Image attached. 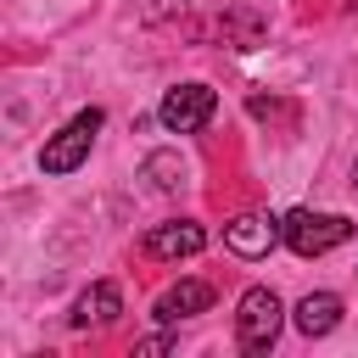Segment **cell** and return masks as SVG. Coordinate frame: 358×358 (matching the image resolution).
I'll use <instances>...</instances> for the list:
<instances>
[{"label": "cell", "mask_w": 358, "mask_h": 358, "mask_svg": "<svg viewBox=\"0 0 358 358\" xmlns=\"http://www.w3.org/2000/svg\"><path fill=\"white\" fill-rule=\"evenodd\" d=\"M123 313V291L112 285V280H95L90 291H78V302H73V330H101V324H112Z\"/></svg>", "instance_id": "cell-8"}, {"label": "cell", "mask_w": 358, "mask_h": 358, "mask_svg": "<svg viewBox=\"0 0 358 358\" xmlns=\"http://www.w3.org/2000/svg\"><path fill=\"white\" fill-rule=\"evenodd\" d=\"M280 330H285L280 296H274L268 285H252V291L235 302V347L257 358V352H268V347L280 341Z\"/></svg>", "instance_id": "cell-1"}, {"label": "cell", "mask_w": 358, "mask_h": 358, "mask_svg": "<svg viewBox=\"0 0 358 358\" xmlns=\"http://www.w3.org/2000/svg\"><path fill=\"white\" fill-rule=\"evenodd\" d=\"M101 123H106V112H101V106H84L78 117H67V123L39 145V168H45V173H73V168L90 157V145H95Z\"/></svg>", "instance_id": "cell-3"}, {"label": "cell", "mask_w": 358, "mask_h": 358, "mask_svg": "<svg viewBox=\"0 0 358 358\" xmlns=\"http://www.w3.org/2000/svg\"><path fill=\"white\" fill-rule=\"evenodd\" d=\"M145 257H196L201 246H207V229L196 224V218H168V224H157V229H145Z\"/></svg>", "instance_id": "cell-6"}, {"label": "cell", "mask_w": 358, "mask_h": 358, "mask_svg": "<svg viewBox=\"0 0 358 358\" xmlns=\"http://www.w3.org/2000/svg\"><path fill=\"white\" fill-rule=\"evenodd\" d=\"M207 308H213V285H207V280H179V285H168V291L151 302V313H157L162 324H179V319L207 313Z\"/></svg>", "instance_id": "cell-7"}, {"label": "cell", "mask_w": 358, "mask_h": 358, "mask_svg": "<svg viewBox=\"0 0 358 358\" xmlns=\"http://www.w3.org/2000/svg\"><path fill=\"white\" fill-rule=\"evenodd\" d=\"M291 324H296L308 341H313V336H330V330L341 324V296H336V291H308V296L296 302Z\"/></svg>", "instance_id": "cell-9"}, {"label": "cell", "mask_w": 358, "mask_h": 358, "mask_svg": "<svg viewBox=\"0 0 358 358\" xmlns=\"http://www.w3.org/2000/svg\"><path fill=\"white\" fill-rule=\"evenodd\" d=\"M145 179H151L157 190H179V185H185V157H173V151H151V157H145Z\"/></svg>", "instance_id": "cell-10"}, {"label": "cell", "mask_w": 358, "mask_h": 358, "mask_svg": "<svg viewBox=\"0 0 358 358\" xmlns=\"http://www.w3.org/2000/svg\"><path fill=\"white\" fill-rule=\"evenodd\" d=\"M352 190H358V157H352Z\"/></svg>", "instance_id": "cell-12"}, {"label": "cell", "mask_w": 358, "mask_h": 358, "mask_svg": "<svg viewBox=\"0 0 358 358\" xmlns=\"http://www.w3.org/2000/svg\"><path fill=\"white\" fill-rule=\"evenodd\" d=\"M157 352H173V336H145V341H134V358H157Z\"/></svg>", "instance_id": "cell-11"}, {"label": "cell", "mask_w": 358, "mask_h": 358, "mask_svg": "<svg viewBox=\"0 0 358 358\" xmlns=\"http://www.w3.org/2000/svg\"><path fill=\"white\" fill-rule=\"evenodd\" d=\"M280 229H285V246H291L296 257H324V252H336V246L352 241V218H341V213H313V207L285 213Z\"/></svg>", "instance_id": "cell-2"}, {"label": "cell", "mask_w": 358, "mask_h": 358, "mask_svg": "<svg viewBox=\"0 0 358 358\" xmlns=\"http://www.w3.org/2000/svg\"><path fill=\"white\" fill-rule=\"evenodd\" d=\"M213 112H218V90H213V84H173V90L162 95V106H157L162 129H173V134H196V129H207Z\"/></svg>", "instance_id": "cell-4"}, {"label": "cell", "mask_w": 358, "mask_h": 358, "mask_svg": "<svg viewBox=\"0 0 358 358\" xmlns=\"http://www.w3.org/2000/svg\"><path fill=\"white\" fill-rule=\"evenodd\" d=\"M280 241H285V229H280V218H268V213H241V218L224 224V246H229L235 257H268Z\"/></svg>", "instance_id": "cell-5"}]
</instances>
